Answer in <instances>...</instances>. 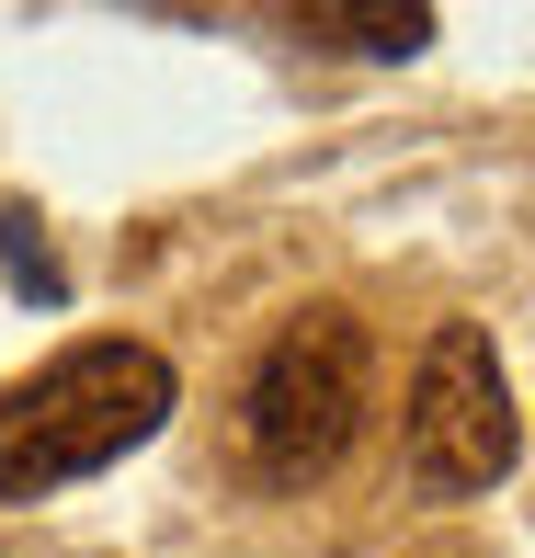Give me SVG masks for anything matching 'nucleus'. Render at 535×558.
<instances>
[{
	"mask_svg": "<svg viewBox=\"0 0 535 558\" xmlns=\"http://www.w3.org/2000/svg\"><path fill=\"white\" fill-rule=\"evenodd\" d=\"M171 365L148 342H69L58 365H35L0 399V501H46L69 478L114 468L125 445H148L171 422Z\"/></svg>",
	"mask_w": 535,
	"mask_h": 558,
	"instance_id": "nucleus-1",
	"label": "nucleus"
},
{
	"mask_svg": "<svg viewBox=\"0 0 535 558\" xmlns=\"http://www.w3.org/2000/svg\"><path fill=\"white\" fill-rule=\"evenodd\" d=\"M376 411V342L353 308H308L273 331V353L240 388V456L263 490H308L319 468H342V445Z\"/></svg>",
	"mask_w": 535,
	"mask_h": 558,
	"instance_id": "nucleus-2",
	"label": "nucleus"
},
{
	"mask_svg": "<svg viewBox=\"0 0 535 558\" xmlns=\"http://www.w3.org/2000/svg\"><path fill=\"white\" fill-rule=\"evenodd\" d=\"M524 456V422H513V388H501V353L478 319H445L422 342V376H411V478L433 501H467V490H501Z\"/></svg>",
	"mask_w": 535,
	"mask_h": 558,
	"instance_id": "nucleus-3",
	"label": "nucleus"
},
{
	"mask_svg": "<svg viewBox=\"0 0 535 558\" xmlns=\"http://www.w3.org/2000/svg\"><path fill=\"white\" fill-rule=\"evenodd\" d=\"M308 46H353V58H411L433 46V12H296Z\"/></svg>",
	"mask_w": 535,
	"mask_h": 558,
	"instance_id": "nucleus-4",
	"label": "nucleus"
},
{
	"mask_svg": "<svg viewBox=\"0 0 535 558\" xmlns=\"http://www.w3.org/2000/svg\"><path fill=\"white\" fill-rule=\"evenodd\" d=\"M0 263H12V286H23V296H69V286H58V263H46V240H35V217H23V206H0Z\"/></svg>",
	"mask_w": 535,
	"mask_h": 558,
	"instance_id": "nucleus-5",
	"label": "nucleus"
}]
</instances>
